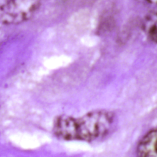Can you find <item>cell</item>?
Segmentation results:
<instances>
[{"mask_svg":"<svg viewBox=\"0 0 157 157\" xmlns=\"http://www.w3.org/2000/svg\"><path fill=\"white\" fill-rule=\"evenodd\" d=\"M115 114L108 110L90 111L79 117L59 115L53 123L55 136L66 141L93 142L107 136L115 126Z\"/></svg>","mask_w":157,"mask_h":157,"instance_id":"6da1fadb","label":"cell"},{"mask_svg":"<svg viewBox=\"0 0 157 157\" xmlns=\"http://www.w3.org/2000/svg\"><path fill=\"white\" fill-rule=\"evenodd\" d=\"M39 6V0H0V23L20 24L29 20Z\"/></svg>","mask_w":157,"mask_h":157,"instance_id":"7a4b0ae2","label":"cell"},{"mask_svg":"<svg viewBox=\"0 0 157 157\" xmlns=\"http://www.w3.org/2000/svg\"><path fill=\"white\" fill-rule=\"evenodd\" d=\"M136 153L142 157H157V128L142 137L137 146Z\"/></svg>","mask_w":157,"mask_h":157,"instance_id":"3957f363","label":"cell"},{"mask_svg":"<svg viewBox=\"0 0 157 157\" xmlns=\"http://www.w3.org/2000/svg\"><path fill=\"white\" fill-rule=\"evenodd\" d=\"M142 26L147 37L157 44V10L151 11L144 17Z\"/></svg>","mask_w":157,"mask_h":157,"instance_id":"277c9868","label":"cell"},{"mask_svg":"<svg viewBox=\"0 0 157 157\" xmlns=\"http://www.w3.org/2000/svg\"><path fill=\"white\" fill-rule=\"evenodd\" d=\"M145 1H147L149 3L157 5V0H145Z\"/></svg>","mask_w":157,"mask_h":157,"instance_id":"5b68a950","label":"cell"}]
</instances>
